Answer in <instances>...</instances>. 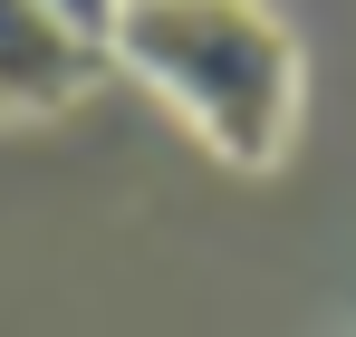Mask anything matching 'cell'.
I'll return each mask as SVG.
<instances>
[{"instance_id":"6da1fadb","label":"cell","mask_w":356,"mask_h":337,"mask_svg":"<svg viewBox=\"0 0 356 337\" xmlns=\"http://www.w3.org/2000/svg\"><path fill=\"white\" fill-rule=\"evenodd\" d=\"M106 58H125L222 164H280V145L298 125V49L260 10L135 0L106 19Z\"/></svg>"},{"instance_id":"7a4b0ae2","label":"cell","mask_w":356,"mask_h":337,"mask_svg":"<svg viewBox=\"0 0 356 337\" xmlns=\"http://www.w3.org/2000/svg\"><path fill=\"white\" fill-rule=\"evenodd\" d=\"M116 10H19L0 0V116H58L106 58Z\"/></svg>"}]
</instances>
